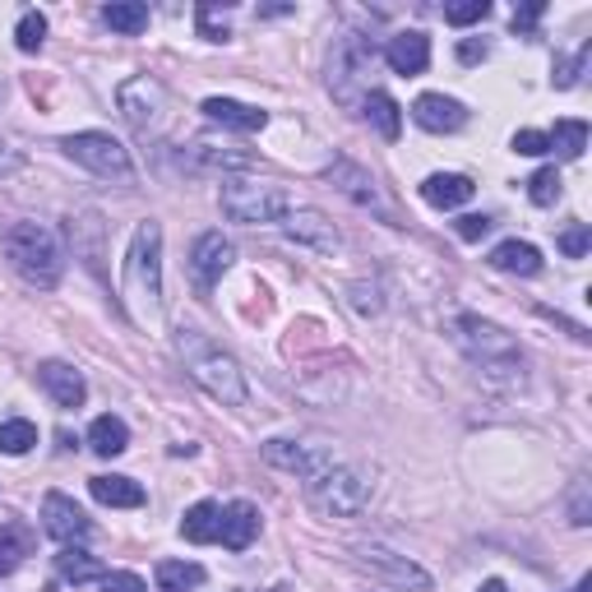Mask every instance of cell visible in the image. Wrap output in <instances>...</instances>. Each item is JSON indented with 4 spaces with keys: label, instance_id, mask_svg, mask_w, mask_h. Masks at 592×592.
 Instances as JSON below:
<instances>
[{
    "label": "cell",
    "instance_id": "obj_1",
    "mask_svg": "<svg viewBox=\"0 0 592 592\" xmlns=\"http://www.w3.org/2000/svg\"><path fill=\"white\" fill-rule=\"evenodd\" d=\"M177 352L185 361L190 379H195L208 398H218V403H228V408H246L250 389H246V375H241V365H236L232 352H222V347L208 334H200V329H181Z\"/></svg>",
    "mask_w": 592,
    "mask_h": 592
},
{
    "label": "cell",
    "instance_id": "obj_2",
    "mask_svg": "<svg viewBox=\"0 0 592 592\" xmlns=\"http://www.w3.org/2000/svg\"><path fill=\"white\" fill-rule=\"evenodd\" d=\"M120 296H126V306L134 310L139 324H153L163 316V228L153 218L134 228Z\"/></svg>",
    "mask_w": 592,
    "mask_h": 592
},
{
    "label": "cell",
    "instance_id": "obj_3",
    "mask_svg": "<svg viewBox=\"0 0 592 592\" xmlns=\"http://www.w3.org/2000/svg\"><path fill=\"white\" fill-rule=\"evenodd\" d=\"M454 343L467 352V361L477 365L486 379L514 389L524 385V352H518L514 334H504L496 320H481V316H459L454 320Z\"/></svg>",
    "mask_w": 592,
    "mask_h": 592
},
{
    "label": "cell",
    "instance_id": "obj_4",
    "mask_svg": "<svg viewBox=\"0 0 592 592\" xmlns=\"http://www.w3.org/2000/svg\"><path fill=\"white\" fill-rule=\"evenodd\" d=\"M0 250H5L14 273H20L28 287L51 292L61 283V273H65L61 241H56V232H47L42 222H14V228L5 232V241H0Z\"/></svg>",
    "mask_w": 592,
    "mask_h": 592
},
{
    "label": "cell",
    "instance_id": "obj_5",
    "mask_svg": "<svg viewBox=\"0 0 592 592\" xmlns=\"http://www.w3.org/2000/svg\"><path fill=\"white\" fill-rule=\"evenodd\" d=\"M65 158H75L79 167H89L93 177L102 181H116V185H134V163H130V149L112 139L107 130H79V134H65L61 139Z\"/></svg>",
    "mask_w": 592,
    "mask_h": 592
},
{
    "label": "cell",
    "instance_id": "obj_6",
    "mask_svg": "<svg viewBox=\"0 0 592 592\" xmlns=\"http://www.w3.org/2000/svg\"><path fill=\"white\" fill-rule=\"evenodd\" d=\"M306 500L316 504L320 514H334V518H352L371 504V481H365L357 467H343V463H329L320 477L306 481Z\"/></svg>",
    "mask_w": 592,
    "mask_h": 592
},
{
    "label": "cell",
    "instance_id": "obj_7",
    "mask_svg": "<svg viewBox=\"0 0 592 592\" xmlns=\"http://www.w3.org/2000/svg\"><path fill=\"white\" fill-rule=\"evenodd\" d=\"M222 214L232 222H278L292 214V200L265 181H222Z\"/></svg>",
    "mask_w": 592,
    "mask_h": 592
},
{
    "label": "cell",
    "instance_id": "obj_8",
    "mask_svg": "<svg viewBox=\"0 0 592 592\" xmlns=\"http://www.w3.org/2000/svg\"><path fill=\"white\" fill-rule=\"evenodd\" d=\"M116 107L130 120V130L139 139H149V134H158L167 120V89L153 75H134L116 89Z\"/></svg>",
    "mask_w": 592,
    "mask_h": 592
},
{
    "label": "cell",
    "instance_id": "obj_9",
    "mask_svg": "<svg viewBox=\"0 0 592 592\" xmlns=\"http://www.w3.org/2000/svg\"><path fill=\"white\" fill-rule=\"evenodd\" d=\"M329 181H334V190L343 200H352L357 208H365V214H375V218H385L389 228H403V218H398V208H394V200L379 190V181L371 177L365 167H357V163H347V158H338L334 167H329Z\"/></svg>",
    "mask_w": 592,
    "mask_h": 592
},
{
    "label": "cell",
    "instance_id": "obj_10",
    "mask_svg": "<svg viewBox=\"0 0 592 592\" xmlns=\"http://www.w3.org/2000/svg\"><path fill=\"white\" fill-rule=\"evenodd\" d=\"M357 565L361 569H371L375 579H385V583H394V588H412V592H430L435 583H430V574L422 569V565H412L408 555H398V551H389V546H357Z\"/></svg>",
    "mask_w": 592,
    "mask_h": 592
},
{
    "label": "cell",
    "instance_id": "obj_11",
    "mask_svg": "<svg viewBox=\"0 0 592 592\" xmlns=\"http://www.w3.org/2000/svg\"><path fill=\"white\" fill-rule=\"evenodd\" d=\"M232 259H236V246L222 232H204L195 246H190V278H195L200 296L218 287V278L232 269Z\"/></svg>",
    "mask_w": 592,
    "mask_h": 592
},
{
    "label": "cell",
    "instance_id": "obj_12",
    "mask_svg": "<svg viewBox=\"0 0 592 592\" xmlns=\"http://www.w3.org/2000/svg\"><path fill=\"white\" fill-rule=\"evenodd\" d=\"M42 528H47V537H56L61 546L89 542V532H93L89 514H83L65 491H47V496H42Z\"/></svg>",
    "mask_w": 592,
    "mask_h": 592
},
{
    "label": "cell",
    "instance_id": "obj_13",
    "mask_svg": "<svg viewBox=\"0 0 592 592\" xmlns=\"http://www.w3.org/2000/svg\"><path fill=\"white\" fill-rule=\"evenodd\" d=\"M375 65V47H365L361 38H343L334 51V65H329V83H334L338 102H357L352 83H361V75Z\"/></svg>",
    "mask_w": 592,
    "mask_h": 592
},
{
    "label": "cell",
    "instance_id": "obj_14",
    "mask_svg": "<svg viewBox=\"0 0 592 592\" xmlns=\"http://www.w3.org/2000/svg\"><path fill=\"white\" fill-rule=\"evenodd\" d=\"M283 236L296 241V246L320 250V255H334L343 246L338 228L320 214V208H292V214H283Z\"/></svg>",
    "mask_w": 592,
    "mask_h": 592
},
{
    "label": "cell",
    "instance_id": "obj_15",
    "mask_svg": "<svg viewBox=\"0 0 592 592\" xmlns=\"http://www.w3.org/2000/svg\"><path fill=\"white\" fill-rule=\"evenodd\" d=\"M259 454H265V463L269 467H278V473H292L296 481H310V477H320L329 463V454H320V449H310V445H296V440H269L265 449H259Z\"/></svg>",
    "mask_w": 592,
    "mask_h": 592
},
{
    "label": "cell",
    "instance_id": "obj_16",
    "mask_svg": "<svg viewBox=\"0 0 592 592\" xmlns=\"http://www.w3.org/2000/svg\"><path fill=\"white\" fill-rule=\"evenodd\" d=\"M69 241H75V255L83 259V269H89L93 278H107L102 273V259H107V250H102V241H107V222H102L98 208H79V214L69 218Z\"/></svg>",
    "mask_w": 592,
    "mask_h": 592
},
{
    "label": "cell",
    "instance_id": "obj_17",
    "mask_svg": "<svg viewBox=\"0 0 592 592\" xmlns=\"http://www.w3.org/2000/svg\"><path fill=\"white\" fill-rule=\"evenodd\" d=\"M412 120L430 134H454L467 126V107L459 98H445V93H422L412 102Z\"/></svg>",
    "mask_w": 592,
    "mask_h": 592
},
{
    "label": "cell",
    "instance_id": "obj_18",
    "mask_svg": "<svg viewBox=\"0 0 592 592\" xmlns=\"http://www.w3.org/2000/svg\"><path fill=\"white\" fill-rule=\"evenodd\" d=\"M38 385L51 394V403L65 408V412L83 408V398H89V385H83V375L69 361H42L38 365Z\"/></svg>",
    "mask_w": 592,
    "mask_h": 592
},
{
    "label": "cell",
    "instance_id": "obj_19",
    "mask_svg": "<svg viewBox=\"0 0 592 592\" xmlns=\"http://www.w3.org/2000/svg\"><path fill=\"white\" fill-rule=\"evenodd\" d=\"M385 61H389L394 75H403V79L426 75V65H430V38H426V33H416V28L394 33V38L385 42Z\"/></svg>",
    "mask_w": 592,
    "mask_h": 592
},
{
    "label": "cell",
    "instance_id": "obj_20",
    "mask_svg": "<svg viewBox=\"0 0 592 592\" xmlns=\"http://www.w3.org/2000/svg\"><path fill=\"white\" fill-rule=\"evenodd\" d=\"M181 167H190V171H246V167H255V153H246V149H228V144H204V139H195L185 153H181Z\"/></svg>",
    "mask_w": 592,
    "mask_h": 592
},
{
    "label": "cell",
    "instance_id": "obj_21",
    "mask_svg": "<svg viewBox=\"0 0 592 592\" xmlns=\"http://www.w3.org/2000/svg\"><path fill=\"white\" fill-rule=\"evenodd\" d=\"M200 112L214 120V126H228V130H241V134H255V130L269 126V112L250 107V102H236V98H208Z\"/></svg>",
    "mask_w": 592,
    "mask_h": 592
},
{
    "label": "cell",
    "instance_id": "obj_22",
    "mask_svg": "<svg viewBox=\"0 0 592 592\" xmlns=\"http://www.w3.org/2000/svg\"><path fill=\"white\" fill-rule=\"evenodd\" d=\"M259 537V510L250 500H232L222 504V528H218V542L228 551H246Z\"/></svg>",
    "mask_w": 592,
    "mask_h": 592
},
{
    "label": "cell",
    "instance_id": "obj_23",
    "mask_svg": "<svg viewBox=\"0 0 592 592\" xmlns=\"http://www.w3.org/2000/svg\"><path fill=\"white\" fill-rule=\"evenodd\" d=\"M473 195H477V185H473V177H463V171H435V177L422 181V200L430 208H463Z\"/></svg>",
    "mask_w": 592,
    "mask_h": 592
},
{
    "label": "cell",
    "instance_id": "obj_24",
    "mask_svg": "<svg viewBox=\"0 0 592 592\" xmlns=\"http://www.w3.org/2000/svg\"><path fill=\"white\" fill-rule=\"evenodd\" d=\"M486 265L500 269V273L537 278V273H542V250H537L532 241H518V236H510V241H500V246H496L491 255H486Z\"/></svg>",
    "mask_w": 592,
    "mask_h": 592
},
{
    "label": "cell",
    "instance_id": "obj_25",
    "mask_svg": "<svg viewBox=\"0 0 592 592\" xmlns=\"http://www.w3.org/2000/svg\"><path fill=\"white\" fill-rule=\"evenodd\" d=\"M89 491L98 504H112V510H139L149 496H144V486H139L134 477H116V473H102L89 481Z\"/></svg>",
    "mask_w": 592,
    "mask_h": 592
},
{
    "label": "cell",
    "instance_id": "obj_26",
    "mask_svg": "<svg viewBox=\"0 0 592 592\" xmlns=\"http://www.w3.org/2000/svg\"><path fill=\"white\" fill-rule=\"evenodd\" d=\"M361 116L371 120V126L379 130V139H394L403 134V107H398V102L385 93V89H371V93H361Z\"/></svg>",
    "mask_w": 592,
    "mask_h": 592
},
{
    "label": "cell",
    "instance_id": "obj_27",
    "mask_svg": "<svg viewBox=\"0 0 592 592\" xmlns=\"http://www.w3.org/2000/svg\"><path fill=\"white\" fill-rule=\"evenodd\" d=\"M218 528H222V504L218 500H200L190 504L185 518H181V537L195 546H214L218 542Z\"/></svg>",
    "mask_w": 592,
    "mask_h": 592
},
{
    "label": "cell",
    "instance_id": "obj_28",
    "mask_svg": "<svg viewBox=\"0 0 592 592\" xmlns=\"http://www.w3.org/2000/svg\"><path fill=\"white\" fill-rule=\"evenodd\" d=\"M33 546H38V537H33V528L20 524V518H5V524H0V579L20 569V565H24V555H33Z\"/></svg>",
    "mask_w": 592,
    "mask_h": 592
},
{
    "label": "cell",
    "instance_id": "obj_29",
    "mask_svg": "<svg viewBox=\"0 0 592 592\" xmlns=\"http://www.w3.org/2000/svg\"><path fill=\"white\" fill-rule=\"evenodd\" d=\"M89 445H93V454H102V459L126 454V449H130V426L120 422V416L102 412V416H93V426H89Z\"/></svg>",
    "mask_w": 592,
    "mask_h": 592
},
{
    "label": "cell",
    "instance_id": "obj_30",
    "mask_svg": "<svg viewBox=\"0 0 592 592\" xmlns=\"http://www.w3.org/2000/svg\"><path fill=\"white\" fill-rule=\"evenodd\" d=\"M102 574H107V569H102V561H98V555H89V551H79V546H61V555H56V579L61 583H102Z\"/></svg>",
    "mask_w": 592,
    "mask_h": 592
},
{
    "label": "cell",
    "instance_id": "obj_31",
    "mask_svg": "<svg viewBox=\"0 0 592 592\" xmlns=\"http://www.w3.org/2000/svg\"><path fill=\"white\" fill-rule=\"evenodd\" d=\"M102 20H107V28L120 33V38H134V33L149 28V5L144 0H112V5L102 10Z\"/></svg>",
    "mask_w": 592,
    "mask_h": 592
},
{
    "label": "cell",
    "instance_id": "obj_32",
    "mask_svg": "<svg viewBox=\"0 0 592 592\" xmlns=\"http://www.w3.org/2000/svg\"><path fill=\"white\" fill-rule=\"evenodd\" d=\"M204 579L208 574L195 561H163L158 565V592H195Z\"/></svg>",
    "mask_w": 592,
    "mask_h": 592
},
{
    "label": "cell",
    "instance_id": "obj_33",
    "mask_svg": "<svg viewBox=\"0 0 592 592\" xmlns=\"http://www.w3.org/2000/svg\"><path fill=\"white\" fill-rule=\"evenodd\" d=\"M583 149H588V120H555L551 153H561L565 163H574V158H583Z\"/></svg>",
    "mask_w": 592,
    "mask_h": 592
},
{
    "label": "cell",
    "instance_id": "obj_34",
    "mask_svg": "<svg viewBox=\"0 0 592 592\" xmlns=\"http://www.w3.org/2000/svg\"><path fill=\"white\" fill-rule=\"evenodd\" d=\"M33 445H38V426H33L28 416H10V422H0V454L20 459Z\"/></svg>",
    "mask_w": 592,
    "mask_h": 592
},
{
    "label": "cell",
    "instance_id": "obj_35",
    "mask_svg": "<svg viewBox=\"0 0 592 592\" xmlns=\"http://www.w3.org/2000/svg\"><path fill=\"white\" fill-rule=\"evenodd\" d=\"M588 65H592V42L579 47V56H555V75H551V83H555V89H574V83L583 79Z\"/></svg>",
    "mask_w": 592,
    "mask_h": 592
},
{
    "label": "cell",
    "instance_id": "obj_36",
    "mask_svg": "<svg viewBox=\"0 0 592 592\" xmlns=\"http://www.w3.org/2000/svg\"><path fill=\"white\" fill-rule=\"evenodd\" d=\"M561 190H565L561 171H555V167H542V171H537V177L528 181V200H532L537 208H551L555 200H561Z\"/></svg>",
    "mask_w": 592,
    "mask_h": 592
},
{
    "label": "cell",
    "instance_id": "obj_37",
    "mask_svg": "<svg viewBox=\"0 0 592 592\" xmlns=\"http://www.w3.org/2000/svg\"><path fill=\"white\" fill-rule=\"evenodd\" d=\"M14 42H20V51H38L47 42V14L42 10H28L20 28H14Z\"/></svg>",
    "mask_w": 592,
    "mask_h": 592
},
{
    "label": "cell",
    "instance_id": "obj_38",
    "mask_svg": "<svg viewBox=\"0 0 592 592\" xmlns=\"http://www.w3.org/2000/svg\"><path fill=\"white\" fill-rule=\"evenodd\" d=\"M486 14H491V0H463V5H449L445 10V24L467 28V24H481Z\"/></svg>",
    "mask_w": 592,
    "mask_h": 592
},
{
    "label": "cell",
    "instance_id": "obj_39",
    "mask_svg": "<svg viewBox=\"0 0 592 592\" xmlns=\"http://www.w3.org/2000/svg\"><path fill=\"white\" fill-rule=\"evenodd\" d=\"M555 246H561L569 259H583L588 246H592V232H588V222H574V228H565L561 236H555Z\"/></svg>",
    "mask_w": 592,
    "mask_h": 592
},
{
    "label": "cell",
    "instance_id": "obj_40",
    "mask_svg": "<svg viewBox=\"0 0 592 592\" xmlns=\"http://www.w3.org/2000/svg\"><path fill=\"white\" fill-rule=\"evenodd\" d=\"M514 153H524V158H542V153H551V134L546 130H518Z\"/></svg>",
    "mask_w": 592,
    "mask_h": 592
},
{
    "label": "cell",
    "instance_id": "obj_41",
    "mask_svg": "<svg viewBox=\"0 0 592 592\" xmlns=\"http://www.w3.org/2000/svg\"><path fill=\"white\" fill-rule=\"evenodd\" d=\"M195 24H200V38H208V42H228V38H232L228 24H218L214 5H200V10H195Z\"/></svg>",
    "mask_w": 592,
    "mask_h": 592
},
{
    "label": "cell",
    "instance_id": "obj_42",
    "mask_svg": "<svg viewBox=\"0 0 592 592\" xmlns=\"http://www.w3.org/2000/svg\"><path fill=\"white\" fill-rule=\"evenodd\" d=\"M102 592H149V583L130 569H112V574H102Z\"/></svg>",
    "mask_w": 592,
    "mask_h": 592
},
{
    "label": "cell",
    "instance_id": "obj_43",
    "mask_svg": "<svg viewBox=\"0 0 592 592\" xmlns=\"http://www.w3.org/2000/svg\"><path fill=\"white\" fill-rule=\"evenodd\" d=\"M496 228V222L491 218H486V214H463L459 222H454V232L463 236V241H481L486 232H491Z\"/></svg>",
    "mask_w": 592,
    "mask_h": 592
},
{
    "label": "cell",
    "instance_id": "obj_44",
    "mask_svg": "<svg viewBox=\"0 0 592 592\" xmlns=\"http://www.w3.org/2000/svg\"><path fill=\"white\" fill-rule=\"evenodd\" d=\"M546 14V0H532V5H524V10H514V33H532L537 28V20Z\"/></svg>",
    "mask_w": 592,
    "mask_h": 592
},
{
    "label": "cell",
    "instance_id": "obj_45",
    "mask_svg": "<svg viewBox=\"0 0 592 592\" xmlns=\"http://www.w3.org/2000/svg\"><path fill=\"white\" fill-rule=\"evenodd\" d=\"M486 51H491V47H486L481 38H467V42H459V61L463 65H477V61H486Z\"/></svg>",
    "mask_w": 592,
    "mask_h": 592
},
{
    "label": "cell",
    "instance_id": "obj_46",
    "mask_svg": "<svg viewBox=\"0 0 592 592\" xmlns=\"http://www.w3.org/2000/svg\"><path fill=\"white\" fill-rule=\"evenodd\" d=\"M583 496H588V481L574 486V524H579V528L588 524V500H583Z\"/></svg>",
    "mask_w": 592,
    "mask_h": 592
},
{
    "label": "cell",
    "instance_id": "obj_47",
    "mask_svg": "<svg viewBox=\"0 0 592 592\" xmlns=\"http://www.w3.org/2000/svg\"><path fill=\"white\" fill-rule=\"evenodd\" d=\"M477 592H510V588H504V583H500V579H486V583H481V588H477Z\"/></svg>",
    "mask_w": 592,
    "mask_h": 592
},
{
    "label": "cell",
    "instance_id": "obj_48",
    "mask_svg": "<svg viewBox=\"0 0 592 592\" xmlns=\"http://www.w3.org/2000/svg\"><path fill=\"white\" fill-rule=\"evenodd\" d=\"M569 592H588V579H583V583H574V588H569Z\"/></svg>",
    "mask_w": 592,
    "mask_h": 592
},
{
    "label": "cell",
    "instance_id": "obj_49",
    "mask_svg": "<svg viewBox=\"0 0 592 592\" xmlns=\"http://www.w3.org/2000/svg\"><path fill=\"white\" fill-rule=\"evenodd\" d=\"M269 592H287V588H269Z\"/></svg>",
    "mask_w": 592,
    "mask_h": 592
}]
</instances>
